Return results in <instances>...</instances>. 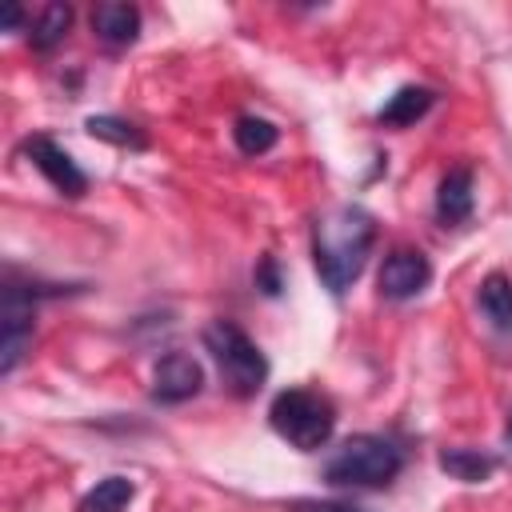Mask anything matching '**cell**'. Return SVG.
Instances as JSON below:
<instances>
[{
    "label": "cell",
    "instance_id": "1",
    "mask_svg": "<svg viewBox=\"0 0 512 512\" xmlns=\"http://www.w3.org/2000/svg\"><path fill=\"white\" fill-rule=\"evenodd\" d=\"M376 244V216L360 204H332L312 224V260L320 284L340 296L356 284Z\"/></svg>",
    "mask_w": 512,
    "mask_h": 512
},
{
    "label": "cell",
    "instance_id": "2",
    "mask_svg": "<svg viewBox=\"0 0 512 512\" xmlns=\"http://www.w3.org/2000/svg\"><path fill=\"white\" fill-rule=\"evenodd\" d=\"M404 452L388 436H348L328 460H324V480L336 488H384L400 476Z\"/></svg>",
    "mask_w": 512,
    "mask_h": 512
},
{
    "label": "cell",
    "instance_id": "3",
    "mask_svg": "<svg viewBox=\"0 0 512 512\" xmlns=\"http://www.w3.org/2000/svg\"><path fill=\"white\" fill-rule=\"evenodd\" d=\"M204 348L212 352V360H216V368H220V380H224V388H228L232 396L248 400V396H256V392L264 388V380H268V360H264V352L256 348V340H252L240 324H232V320H212V324L204 328Z\"/></svg>",
    "mask_w": 512,
    "mask_h": 512
},
{
    "label": "cell",
    "instance_id": "4",
    "mask_svg": "<svg viewBox=\"0 0 512 512\" xmlns=\"http://www.w3.org/2000/svg\"><path fill=\"white\" fill-rule=\"evenodd\" d=\"M268 420H272L276 436L288 440L300 452L324 448L332 440V432H336V408H332V400L320 396V392H312V388H284L272 400Z\"/></svg>",
    "mask_w": 512,
    "mask_h": 512
},
{
    "label": "cell",
    "instance_id": "5",
    "mask_svg": "<svg viewBox=\"0 0 512 512\" xmlns=\"http://www.w3.org/2000/svg\"><path fill=\"white\" fill-rule=\"evenodd\" d=\"M24 156L60 196H84L88 192V176L80 172V164L52 136H28L24 140Z\"/></svg>",
    "mask_w": 512,
    "mask_h": 512
},
{
    "label": "cell",
    "instance_id": "6",
    "mask_svg": "<svg viewBox=\"0 0 512 512\" xmlns=\"http://www.w3.org/2000/svg\"><path fill=\"white\" fill-rule=\"evenodd\" d=\"M432 264L420 248H392L380 264V296L388 300H412L428 288Z\"/></svg>",
    "mask_w": 512,
    "mask_h": 512
},
{
    "label": "cell",
    "instance_id": "7",
    "mask_svg": "<svg viewBox=\"0 0 512 512\" xmlns=\"http://www.w3.org/2000/svg\"><path fill=\"white\" fill-rule=\"evenodd\" d=\"M204 388V368L188 352H168L156 360L152 372V400L160 404H184Z\"/></svg>",
    "mask_w": 512,
    "mask_h": 512
},
{
    "label": "cell",
    "instance_id": "8",
    "mask_svg": "<svg viewBox=\"0 0 512 512\" xmlns=\"http://www.w3.org/2000/svg\"><path fill=\"white\" fill-rule=\"evenodd\" d=\"M472 168H448L440 188H436V220L440 224H464L472 216Z\"/></svg>",
    "mask_w": 512,
    "mask_h": 512
},
{
    "label": "cell",
    "instance_id": "9",
    "mask_svg": "<svg viewBox=\"0 0 512 512\" xmlns=\"http://www.w3.org/2000/svg\"><path fill=\"white\" fill-rule=\"evenodd\" d=\"M92 32L104 40V44H132L140 36V8L136 4H120V0H104L92 8Z\"/></svg>",
    "mask_w": 512,
    "mask_h": 512
},
{
    "label": "cell",
    "instance_id": "10",
    "mask_svg": "<svg viewBox=\"0 0 512 512\" xmlns=\"http://www.w3.org/2000/svg\"><path fill=\"white\" fill-rule=\"evenodd\" d=\"M432 104H436V92H432V88H424V84H404V88H396V92L388 96V104H384L376 116H380V124H388V128H408V124H416Z\"/></svg>",
    "mask_w": 512,
    "mask_h": 512
},
{
    "label": "cell",
    "instance_id": "11",
    "mask_svg": "<svg viewBox=\"0 0 512 512\" xmlns=\"http://www.w3.org/2000/svg\"><path fill=\"white\" fill-rule=\"evenodd\" d=\"M476 304H480V312L488 316V324L496 332H512V280L504 272H488L484 276Z\"/></svg>",
    "mask_w": 512,
    "mask_h": 512
},
{
    "label": "cell",
    "instance_id": "12",
    "mask_svg": "<svg viewBox=\"0 0 512 512\" xmlns=\"http://www.w3.org/2000/svg\"><path fill=\"white\" fill-rule=\"evenodd\" d=\"M440 468L452 476V480H464V484H480L496 472V460L488 452H476V448H444L440 452Z\"/></svg>",
    "mask_w": 512,
    "mask_h": 512
},
{
    "label": "cell",
    "instance_id": "13",
    "mask_svg": "<svg viewBox=\"0 0 512 512\" xmlns=\"http://www.w3.org/2000/svg\"><path fill=\"white\" fill-rule=\"evenodd\" d=\"M132 480L128 476H104L96 480V488L84 492L80 500V512H124L132 504Z\"/></svg>",
    "mask_w": 512,
    "mask_h": 512
},
{
    "label": "cell",
    "instance_id": "14",
    "mask_svg": "<svg viewBox=\"0 0 512 512\" xmlns=\"http://www.w3.org/2000/svg\"><path fill=\"white\" fill-rule=\"evenodd\" d=\"M84 128H88V136H96V140H104V144H116V148H148V136L132 124V120H120V116H88L84 120Z\"/></svg>",
    "mask_w": 512,
    "mask_h": 512
},
{
    "label": "cell",
    "instance_id": "15",
    "mask_svg": "<svg viewBox=\"0 0 512 512\" xmlns=\"http://www.w3.org/2000/svg\"><path fill=\"white\" fill-rule=\"evenodd\" d=\"M68 28H72V8L68 4H48L40 16H36V24H32V48H40V52H52L64 36H68Z\"/></svg>",
    "mask_w": 512,
    "mask_h": 512
},
{
    "label": "cell",
    "instance_id": "16",
    "mask_svg": "<svg viewBox=\"0 0 512 512\" xmlns=\"http://www.w3.org/2000/svg\"><path fill=\"white\" fill-rule=\"evenodd\" d=\"M232 136H236V148H240L244 156H264V152L276 148V140H280L276 124L264 120V116H240L236 128H232Z\"/></svg>",
    "mask_w": 512,
    "mask_h": 512
},
{
    "label": "cell",
    "instance_id": "17",
    "mask_svg": "<svg viewBox=\"0 0 512 512\" xmlns=\"http://www.w3.org/2000/svg\"><path fill=\"white\" fill-rule=\"evenodd\" d=\"M284 512H364V508H352V504H340V500H296Z\"/></svg>",
    "mask_w": 512,
    "mask_h": 512
},
{
    "label": "cell",
    "instance_id": "18",
    "mask_svg": "<svg viewBox=\"0 0 512 512\" xmlns=\"http://www.w3.org/2000/svg\"><path fill=\"white\" fill-rule=\"evenodd\" d=\"M256 284H260L268 296H276V292H280V268H276V260H272V256H264V260H260V268H256Z\"/></svg>",
    "mask_w": 512,
    "mask_h": 512
},
{
    "label": "cell",
    "instance_id": "19",
    "mask_svg": "<svg viewBox=\"0 0 512 512\" xmlns=\"http://www.w3.org/2000/svg\"><path fill=\"white\" fill-rule=\"evenodd\" d=\"M20 20H24L20 4H4V12H0V28H4V32H12V28L20 24Z\"/></svg>",
    "mask_w": 512,
    "mask_h": 512
},
{
    "label": "cell",
    "instance_id": "20",
    "mask_svg": "<svg viewBox=\"0 0 512 512\" xmlns=\"http://www.w3.org/2000/svg\"><path fill=\"white\" fill-rule=\"evenodd\" d=\"M504 448H508V456H512V412H508V424H504Z\"/></svg>",
    "mask_w": 512,
    "mask_h": 512
}]
</instances>
